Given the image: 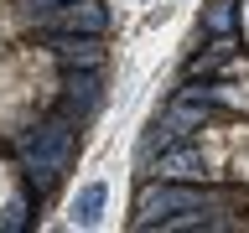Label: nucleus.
Instances as JSON below:
<instances>
[{
  "label": "nucleus",
  "mask_w": 249,
  "mask_h": 233,
  "mask_svg": "<svg viewBox=\"0 0 249 233\" xmlns=\"http://www.w3.org/2000/svg\"><path fill=\"white\" fill-rule=\"evenodd\" d=\"M62 104H68V109H83V114H89V109L99 104V78H93V73L68 78V93H62Z\"/></svg>",
  "instance_id": "0eeeda50"
},
{
  "label": "nucleus",
  "mask_w": 249,
  "mask_h": 233,
  "mask_svg": "<svg viewBox=\"0 0 249 233\" xmlns=\"http://www.w3.org/2000/svg\"><path fill=\"white\" fill-rule=\"evenodd\" d=\"M21 161H26V171L36 182L62 176L68 161H73V130L62 119H47V124H36V130H26V135H21Z\"/></svg>",
  "instance_id": "f257e3e1"
},
{
  "label": "nucleus",
  "mask_w": 249,
  "mask_h": 233,
  "mask_svg": "<svg viewBox=\"0 0 249 233\" xmlns=\"http://www.w3.org/2000/svg\"><path fill=\"white\" fill-rule=\"evenodd\" d=\"M208 192H197V186H182V182H161V186H145L140 192V228H156L161 217H177V213H197V207H208Z\"/></svg>",
  "instance_id": "f03ea898"
},
{
  "label": "nucleus",
  "mask_w": 249,
  "mask_h": 233,
  "mask_svg": "<svg viewBox=\"0 0 249 233\" xmlns=\"http://www.w3.org/2000/svg\"><path fill=\"white\" fill-rule=\"evenodd\" d=\"M208 31H233V0H218L208 11Z\"/></svg>",
  "instance_id": "1a4fd4ad"
},
{
  "label": "nucleus",
  "mask_w": 249,
  "mask_h": 233,
  "mask_svg": "<svg viewBox=\"0 0 249 233\" xmlns=\"http://www.w3.org/2000/svg\"><path fill=\"white\" fill-rule=\"evenodd\" d=\"M104 26H109V11L99 0H62V11L52 16V31H62V36H93Z\"/></svg>",
  "instance_id": "7ed1b4c3"
},
{
  "label": "nucleus",
  "mask_w": 249,
  "mask_h": 233,
  "mask_svg": "<svg viewBox=\"0 0 249 233\" xmlns=\"http://www.w3.org/2000/svg\"><path fill=\"white\" fill-rule=\"evenodd\" d=\"M208 119V109L197 104V99H187V104H177L166 114V124H161V130H166V135H187V130H197V124Z\"/></svg>",
  "instance_id": "6e6552de"
},
{
  "label": "nucleus",
  "mask_w": 249,
  "mask_h": 233,
  "mask_svg": "<svg viewBox=\"0 0 249 233\" xmlns=\"http://www.w3.org/2000/svg\"><path fill=\"white\" fill-rule=\"evenodd\" d=\"M156 171H161L166 182H187V176H202V150H197V145H182V150H166Z\"/></svg>",
  "instance_id": "20e7f679"
},
{
  "label": "nucleus",
  "mask_w": 249,
  "mask_h": 233,
  "mask_svg": "<svg viewBox=\"0 0 249 233\" xmlns=\"http://www.w3.org/2000/svg\"><path fill=\"white\" fill-rule=\"evenodd\" d=\"M104 182H89L83 192H78V202H73V223L78 228H89V223H99V213H104Z\"/></svg>",
  "instance_id": "423d86ee"
},
{
  "label": "nucleus",
  "mask_w": 249,
  "mask_h": 233,
  "mask_svg": "<svg viewBox=\"0 0 249 233\" xmlns=\"http://www.w3.org/2000/svg\"><path fill=\"white\" fill-rule=\"evenodd\" d=\"M31 5H42V11H47V5H62V0H31Z\"/></svg>",
  "instance_id": "9d476101"
},
{
  "label": "nucleus",
  "mask_w": 249,
  "mask_h": 233,
  "mask_svg": "<svg viewBox=\"0 0 249 233\" xmlns=\"http://www.w3.org/2000/svg\"><path fill=\"white\" fill-rule=\"evenodd\" d=\"M52 52H57V62H68V67H93V62H99V47H93L89 36H57Z\"/></svg>",
  "instance_id": "39448f33"
}]
</instances>
